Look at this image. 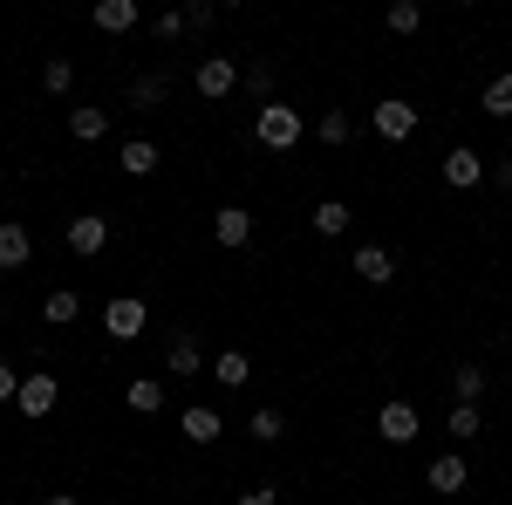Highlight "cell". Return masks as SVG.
Returning a JSON list of instances; mask_svg holds the SVG:
<instances>
[{
  "label": "cell",
  "instance_id": "obj_9",
  "mask_svg": "<svg viewBox=\"0 0 512 505\" xmlns=\"http://www.w3.org/2000/svg\"><path fill=\"white\" fill-rule=\"evenodd\" d=\"M69 246H76L82 260H96L110 246V219H69Z\"/></svg>",
  "mask_w": 512,
  "mask_h": 505
},
{
  "label": "cell",
  "instance_id": "obj_26",
  "mask_svg": "<svg viewBox=\"0 0 512 505\" xmlns=\"http://www.w3.org/2000/svg\"><path fill=\"white\" fill-rule=\"evenodd\" d=\"M478 396H485V369L465 362V369H458V403H478Z\"/></svg>",
  "mask_w": 512,
  "mask_h": 505
},
{
  "label": "cell",
  "instance_id": "obj_19",
  "mask_svg": "<svg viewBox=\"0 0 512 505\" xmlns=\"http://www.w3.org/2000/svg\"><path fill=\"white\" fill-rule=\"evenodd\" d=\"M198 369H205V349H198L192 335H178L171 342V376H198Z\"/></svg>",
  "mask_w": 512,
  "mask_h": 505
},
{
  "label": "cell",
  "instance_id": "obj_4",
  "mask_svg": "<svg viewBox=\"0 0 512 505\" xmlns=\"http://www.w3.org/2000/svg\"><path fill=\"white\" fill-rule=\"evenodd\" d=\"M192 82H198V96H212V103H219V96H233V82H239V62H233V55H205Z\"/></svg>",
  "mask_w": 512,
  "mask_h": 505
},
{
  "label": "cell",
  "instance_id": "obj_24",
  "mask_svg": "<svg viewBox=\"0 0 512 505\" xmlns=\"http://www.w3.org/2000/svg\"><path fill=\"white\" fill-rule=\"evenodd\" d=\"M485 117H512V76L485 82Z\"/></svg>",
  "mask_w": 512,
  "mask_h": 505
},
{
  "label": "cell",
  "instance_id": "obj_3",
  "mask_svg": "<svg viewBox=\"0 0 512 505\" xmlns=\"http://www.w3.org/2000/svg\"><path fill=\"white\" fill-rule=\"evenodd\" d=\"M35 260V233L21 219H0V273H21Z\"/></svg>",
  "mask_w": 512,
  "mask_h": 505
},
{
  "label": "cell",
  "instance_id": "obj_2",
  "mask_svg": "<svg viewBox=\"0 0 512 505\" xmlns=\"http://www.w3.org/2000/svg\"><path fill=\"white\" fill-rule=\"evenodd\" d=\"M144 321H151V308H144L137 294H117V301L103 308V328H110L117 342H137V335H144Z\"/></svg>",
  "mask_w": 512,
  "mask_h": 505
},
{
  "label": "cell",
  "instance_id": "obj_14",
  "mask_svg": "<svg viewBox=\"0 0 512 505\" xmlns=\"http://www.w3.org/2000/svg\"><path fill=\"white\" fill-rule=\"evenodd\" d=\"M424 478H431V492H465V478H472V471H465V458H431Z\"/></svg>",
  "mask_w": 512,
  "mask_h": 505
},
{
  "label": "cell",
  "instance_id": "obj_23",
  "mask_svg": "<svg viewBox=\"0 0 512 505\" xmlns=\"http://www.w3.org/2000/svg\"><path fill=\"white\" fill-rule=\"evenodd\" d=\"M383 21H390V35H417V28H424V7H417V0H396Z\"/></svg>",
  "mask_w": 512,
  "mask_h": 505
},
{
  "label": "cell",
  "instance_id": "obj_25",
  "mask_svg": "<svg viewBox=\"0 0 512 505\" xmlns=\"http://www.w3.org/2000/svg\"><path fill=\"white\" fill-rule=\"evenodd\" d=\"M478 424H485L478 403H451V437H478Z\"/></svg>",
  "mask_w": 512,
  "mask_h": 505
},
{
  "label": "cell",
  "instance_id": "obj_18",
  "mask_svg": "<svg viewBox=\"0 0 512 505\" xmlns=\"http://www.w3.org/2000/svg\"><path fill=\"white\" fill-rule=\"evenodd\" d=\"M130 410H137V417H158V410H164V383L137 376V383H130Z\"/></svg>",
  "mask_w": 512,
  "mask_h": 505
},
{
  "label": "cell",
  "instance_id": "obj_8",
  "mask_svg": "<svg viewBox=\"0 0 512 505\" xmlns=\"http://www.w3.org/2000/svg\"><path fill=\"white\" fill-rule=\"evenodd\" d=\"M55 396H62L55 376H21V396H14V403H21V417H48V410H55Z\"/></svg>",
  "mask_w": 512,
  "mask_h": 505
},
{
  "label": "cell",
  "instance_id": "obj_32",
  "mask_svg": "<svg viewBox=\"0 0 512 505\" xmlns=\"http://www.w3.org/2000/svg\"><path fill=\"white\" fill-rule=\"evenodd\" d=\"M158 35H164V41L185 35V7H178V14H158Z\"/></svg>",
  "mask_w": 512,
  "mask_h": 505
},
{
  "label": "cell",
  "instance_id": "obj_12",
  "mask_svg": "<svg viewBox=\"0 0 512 505\" xmlns=\"http://www.w3.org/2000/svg\"><path fill=\"white\" fill-rule=\"evenodd\" d=\"M117 164L130 171V178H151V171H158V144H151V137H130Z\"/></svg>",
  "mask_w": 512,
  "mask_h": 505
},
{
  "label": "cell",
  "instance_id": "obj_16",
  "mask_svg": "<svg viewBox=\"0 0 512 505\" xmlns=\"http://www.w3.org/2000/svg\"><path fill=\"white\" fill-rule=\"evenodd\" d=\"M69 130H76V144H96V137H110V110H69Z\"/></svg>",
  "mask_w": 512,
  "mask_h": 505
},
{
  "label": "cell",
  "instance_id": "obj_15",
  "mask_svg": "<svg viewBox=\"0 0 512 505\" xmlns=\"http://www.w3.org/2000/svg\"><path fill=\"white\" fill-rule=\"evenodd\" d=\"M315 233L321 239H342V233H349V205H342V198H321V205H315Z\"/></svg>",
  "mask_w": 512,
  "mask_h": 505
},
{
  "label": "cell",
  "instance_id": "obj_22",
  "mask_svg": "<svg viewBox=\"0 0 512 505\" xmlns=\"http://www.w3.org/2000/svg\"><path fill=\"white\" fill-rule=\"evenodd\" d=\"M212 376H219V383H226V389H239V383H246V376H253V362H246V355H239V349H226V355H219V362H212Z\"/></svg>",
  "mask_w": 512,
  "mask_h": 505
},
{
  "label": "cell",
  "instance_id": "obj_28",
  "mask_svg": "<svg viewBox=\"0 0 512 505\" xmlns=\"http://www.w3.org/2000/svg\"><path fill=\"white\" fill-rule=\"evenodd\" d=\"M315 130H321V144H349V110H328Z\"/></svg>",
  "mask_w": 512,
  "mask_h": 505
},
{
  "label": "cell",
  "instance_id": "obj_7",
  "mask_svg": "<svg viewBox=\"0 0 512 505\" xmlns=\"http://www.w3.org/2000/svg\"><path fill=\"white\" fill-rule=\"evenodd\" d=\"M478 178H485V157H478V151H465V144H458V151L444 157V185H451V192H472Z\"/></svg>",
  "mask_w": 512,
  "mask_h": 505
},
{
  "label": "cell",
  "instance_id": "obj_6",
  "mask_svg": "<svg viewBox=\"0 0 512 505\" xmlns=\"http://www.w3.org/2000/svg\"><path fill=\"white\" fill-rule=\"evenodd\" d=\"M212 239H219V246H246V239H253V212H246V205H219V212H212Z\"/></svg>",
  "mask_w": 512,
  "mask_h": 505
},
{
  "label": "cell",
  "instance_id": "obj_10",
  "mask_svg": "<svg viewBox=\"0 0 512 505\" xmlns=\"http://www.w3.org/2000/svg\"><path fill=\"white\" fill-rule=\"evenodd\" d=\"M376 430H383L390 444H410V437H417V410H410V403H383V417H376Z\"/></svg>",
  "mask_w": 512,
  "mask_h": 505
},
{
  "label": "cell",
  "instance_id": "obj_17",
  "mask_svg": "<svg viewBox=\"0 0 512 505\" xmlns=\"http://www.w3.org/2000/svg\"><path fill=\"white\" fill-rule=\"evenodd\" d=\"M185 437H192V444H212V437H219V410H212V403H192V410H185Z\"/></svg>",
  "mask_w": 512,
  "mask_h": 505
},
{
  "label": "cell",
  "instance_id": "obj_34",
  "mask_svg": "<svg viewBox=\"0 0 512 505\" xmlns=\"http://www.w3.org/2000/svg\"><path fill=\"white\" fill-rule=\"evenodd\" d=\"M239 505H280L274 492H239Z\"/></svg>",
  "mask_w": 512,
  "mask_h": 505
},
{
  "label": "cell",
  "instance_id": "obj_33",
  "mask_svg": "<svg viewBox=\"0 0 512 505\" xmlns=\"http://www.w3.org/2000/svg\"><path fill=\"white\" fill-rule=\"evenodd\" d=\"M14 396H21V376H14V369L0 362V403H14Z\"/></svg>",
  "mask_w": 512,
  "mask_h": 505
},
{
  "label": "cell",
  "instance_id": "obj_31",
  "mask_svg": "<svg viewBox=\"0 0 512 505\" xmlns=\"http://www.w3.org/2000/svg\"><path fill=\"white\" fill-rule=\"evenodd\" d=\"M185 28H212V0H192L185 7Z\"/></svg>",
  "mask_w": 512,
  "mask_h": 505
},
{
  "label": "cell",
  "instance_id": "obj_21",
  "mask_svg": "<svg viewBox=\"0 0 512 505\" xmlns=\"http://www.w3.org/2000/svg\"><path fill=\"white\" fill-rule=\"evenodd\" d=\"M41 314H48L55 328H69V321H76V314H82V301H76V294H69V287H55V294L41 301Z\"/></svg>",
  "mask_w": 512,
  "mask_h": 505
},
{
  "label": "cell",
  "instance_id": "obj_1",
  "mask_svg": "<svg viewBox=\"0 0 512 505\" xmlns=\"http://www.w3.org/2000/svg\"><path fill=\"white\" fill-rule=\"evenodd\" d=\"M253 137H260L267 151H294V144H301V110H294V103H260Z\"/></svg>",
  "mask_w": 512,
  "mask_h": 505
},
{
  "label": "cell",
  "instance_id": "obj_27",
  "mask_svg": "<svg viewBox=\"0 0 512 505\" xmlns=\"http://www.w3.org/2000/svg\"><path fill=\"white\" fill-rule=\"evenodd\" d=\"M69 82H76V69H69V62H62V55H55V62H48V69H41V89H48V96H62V89H69Z\"/></svg>",
  "mask_w": 512,
  "mask_h": 505
},
{
  "label": "cell",
  "instance_id": "obj_29",
  "mask_svg": "<svg viewBox=\"0 0 512 505\" xmlns=\"http://www.w3.org/2000/svg\"><path fill=\"white\" fill-rule=\"evenodd\" d=\"M246 430H253L260 444H274V437H280L287 424H280V410H253V424H246Z\"/></svg>",
  "mask_w": 512,
  "mask_h": 505
},
{
  "label": "cell",
  "instance_id": "obj_5",
  "mask_svg": "<svg viewBox=\"0 0 512 505\" xmlns=\"http://www.w3.org/2000/svg\"><path fill=\"white\" fill-rule=\"evenodd\" d=\"M376 137H390V144H403V137H410V130H417V110H410V103H403V96H383V103H376Z\"/></svg>",
  "mask_w": 512,
  "mask_h": 505
},
{
  "label": "cell",
  "instance_id": "obj_35",
  "mask_svg": "<svg viewBox=\"0 0 512 505\" xmlns=\"http://www.w3.org/2000/svg\"><path fill=\"white\" fill-rule=\"evenodd\" d=\"M41 505H76V499H62V492H55V499H41Z\"/></svg>",
  "mask_w": 512,
  "mask_h": 505
},
{
  "label": "cell",
  "instance_id": "obj_13",
  "mask_svg": "<svg viewBox=\"0 0 512 505\" xmlns=\"http://www.w3.org/2000/svg\"><path fill=\"white\" fill-rule=\"evenodd\" d=\"M390 273H396V260L383 253V246H362V253H355V280H369V287H383Z\"/></svg>",
  "mask_w": 512,
  "mask_h": 505
},
{
  "label": "cell",
  "instance_id": "obj_11",
  "mask_svg": "<svg viewBox=\"0 0 512 505\" xmlns=\"http://www.w3.org/2000/svg\"><path fill=\"white\" fill-rule=\"evenodd\" d=\"M96 28L103 35H130L137 28V0H96Z\"/></svg>",
  "mask_w": 512,
  "mask_h": 505
},
{
  "label": "cell",
  "instance_id": "obj_20",
  "mask_svg": "<svg viewBox=\"0 0 512 505\" xmlns=\"http://www.w3.org/2000/svg\"><path fill=\"white\" fill-rule=\"evenodd\" d=\"M164 96H171V82H164V76H137V82H130V103H137V110H158Z\"/></svg>",
  "mask_w": 512,
  "mask_h": 505
},
{
  "label": "cell",
  "instance_id": "obj_30",
  "mask_svg": "<svg viewBox=\"0 0 512 505\" xmlns=\"http://www.w3.org/2000/svg\"><path fill=\"white\" fill-rule=\"evenodd\" d=\"M246 89H253V96H267V103H274V62H253V69H246Z\"/></svg>",
  "mask_w": 512,
  "mask_h": 505
}]
</instances>
